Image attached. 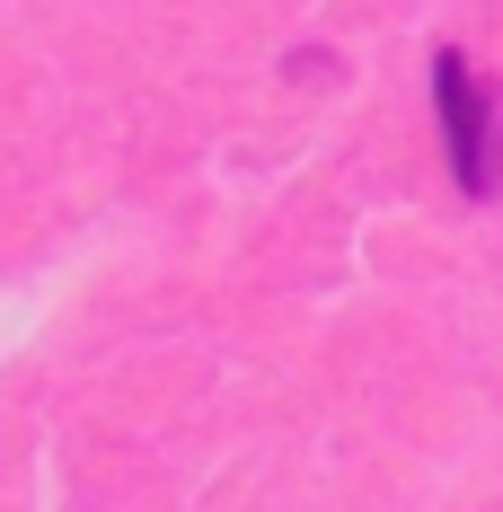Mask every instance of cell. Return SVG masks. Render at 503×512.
Returning a JSON list of instances; mask_svg holds the SVG:
<instances>
[{
	"instance_id": "6da1fadb",
	"label": "cell",
	"mask_w": 503,
	"mask_h": 512,
	"mask_svg": "<svg viewBox=\"0 0 503 512\" xmlns=\"http://www.w3.org/2000/svg\"><path fill=\"white\" fill-rule=\"evenodd\" d=\"M433 98H442V133H451V177L468 195H495V106L477 98L468 53H433Z\"/></svg>"
}]
</instances>
